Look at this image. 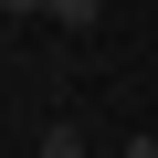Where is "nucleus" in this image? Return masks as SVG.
Masks as SVG:
<instances>
[{"label":"nucleus","mask_w":158,"mask_h":158,"mask_svg":"<svg viewBox=\"0 0 158 158\" xmlns=\"http://www.w3.org/2000/svg\"><path fill=\"white\" fill-rule=\"evenodd\" d=\"M42 11H53L63 32H95V21H106V0H42Z\"/></svg>","instance_id":"1"},{"label":"nucleus","mask_w":158,"mask_h":158,"mask_svg":"<svg viewBox=\"0 0 158 158\" xmlns=\"http://www.w3.org/2000/svg\"><path fill=\"white\" fill-rule=\"evenodd\" d=\"M42 158H95V148H85V127H53V137H42Z\"/></svg>","instance_id":"2"},{"label":"nucleus","mask_w":158,"mask_h":158,"mask_svg":"<svg viewBox=\"0 0 158 158\" xmlns=\"http://www.w3.org/2000/svg\"><path fill=\"white\" fill-rule=\"evenodd\" d=\"M0 11H21V21H42V0H0Z\"/></svg>","instance_id":"3"},{"label":"nucleus","mask_w":158,"mask_h":158,"mask_svg":"<svg viewBox=\"0 0 158 158\" xmlns=\"http://www.w3.org/2000/svg\"><path fill=\"white\" fill-rule=\"evenodd\" d=\"M127 158H158V137H127Z\"/></svg>","instance_id":"4"},{"label":"nucleus","mask_w":158,"mask_h":158,"mask_svg":"<svg viewBox=\"0 0 158 158\" xmlns=\"http://www.w3.org/2000/svg\"><path fill=\"white\" fill-rule=\"evenodd\" d=\"M21 158H42V148H21Z\"/></svg>","instance_id":"5"}]
</instances>
